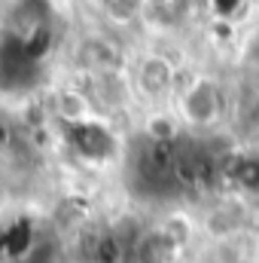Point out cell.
<instances>
[{
	"instance_id": "obj_4",
	"label": "cell",
	"mask_w": 259,
	"mask_h": 263,
	"mask_svg": "<svg viewBox=\"0 0 259 263\" xmlns=\"http://www.w3.org/2000/svg\"><path fill=\"white\" fill-rule=\"evenodd\" d=\"M183 248L156 223L128 245V263H177Z\"/></svg>"
},
{
	"instance_id": "obj_2",
	"label": "cell",
	"mask_w": 259,
	"mask_h": 263,
	"mask_svg": "<svg viewBox=\"0 0 259 263\" xmlns=\"http://www.w3.org/2000/svg\"><path fill=\"white\" fill-rule=\"evenodd\" d=\"M183 129L207 132L226 117V95L213 73H192L180 80V89L171 101Z\"/></svg>"
},
{
	"instance_id": "obj_3",
	"label": "cell",
	"mask_w": 259,
	"mask_h": 263,
	"mask_svg": "<svg viewBox=\"0 0 259 263\" xmlns=\"http://www.w3.org/2000/svg\"><path fill=\"white\" fill-rule=\"evenodd\" d=\"M52 114L64 123L67 129H82V126H101L104 123V110L95 104L92 92L79 89V86H61L52 95Z\"/></svg>"
},
{
	"instance_id": "obj_1",
	"label": "cell",
	"mask_w": 259,
	"mask_h": 263,
	"mask_svg": "<svg viewBox=\"0 0 259 263\" xmlns=\"http://www.w3.org/2000/svg\"><path fill=\"white\" fill-rule=\"evenodd\" d=\"M134 92V101H143L149 110L153 107H171L177 89H180V70L177 65L159 52V49H143L137 52L125 67Z\"/></svg>"
},
{
	"instance_id": "obj_6",
	"label": "cell",
	"mask_w": 259,
	"mask_h": 263,
	"mask_svg": "<svg viewBox=\"0 0 259 263\" xmlns=\"http://www.w3.org/2000/svg\"><path fill=\"white\" fill-rule=\"evenodd\" d=\"M183 123L180 117L174 114V107H153L143 120V135L149 144H168L174 147L180 138H183Z\"/></svg>"
},
{
	"instance_id": "obj_8",
	"label": "cell",
	"mask_w": 259,
	"mask_h": 263,
	"mask_svg": "<svg viewBox=\"0 0 259 263\" xmlns=\"http://www.w3.org/2000/svg\"><path fill=\"white\" fill-rule=\"evenodd\" d=\"M177 3H180V0H149V9H162V12H165V9H174Z\"/></svg>"
},
{
	"instance_id": "obj_7",
	"label": "cell",
	"mask_w": 259,
	"mask_h": 263,
	"mask_svg": "<svg viewBox=\"0 0 259 263\" xmlns=\"http://www.w3.org/2000/svg\"><path fill=\"white\" fill-rule=\"evenodd\" d=\"M149 0H101V15L110 28H134L146 18Z\"/></svg>"
},
{
	"instance_id": "obj_5",
	"label": "cell",
	"mask_w": 259,
	"mask_h": 263,
	"mask_svg": "<svg viewBox=\"0 0 259 263\" xmlns=\"http://www.w3.org/2000/svg\"><path fill=\"white\" fill-rule=\"evenodd\" d=\"M79 62L85 65V70L95 73H110V70H125V62L119 55V49L110 43V37L104 34H92L85 37L82 49H79Z\"/></svg>"
}]
</instances>
